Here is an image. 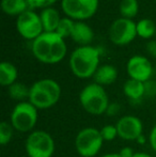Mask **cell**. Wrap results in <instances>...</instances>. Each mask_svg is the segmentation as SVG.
Segmentation results:
<instances>
[{
	"mask_svg": "<svg viewBox=\"0 0 156 157\" xmlns=\"http://www.w3.org/2000/svg\"><path fill=\"white\" fill-rule=\"evenodd\" d=\"M94 82L100 86H109L113 83L118 78V71L111 64H103L100 65L97 71L93 76Z\"/></svg>",
	"mask_w": 156,
	"mask_h": 157,
	"instance_id": "5bb4252c",
	"label": "cell"
},
{
	"mask_svg": "<svg viewBox=\"0 0 156 157\" xmlns=\"http://www.w3.org/2000/svg\"><path fill=\"white\" fill-rule=\"evenodd\" d=\"M121 109V106L118 103H110L106 110V113L108 116H116Z\"/></svg>",
	"mask_w": 156,
	"mask_h": 157,
	"instance_id": "484cf974",
	"label": "cell"
},
{
	"mask_svg": "<svg viewBox=\"0 0 156 157\" xmlns=\"http://www.w3.org/2000/svg\"><path fill=\"white\" fill-rule=\"evenodd\" d=\"M133 157H152L150 154L144 153V152H137L133 155Z\"/></svg>",
	"mask_w": 156,
	"mask_h": 157,
	"instance_id": "4dcf8cb0",
	"label": "cell"
},
{
	"mask_svg": "<svg viewBox=\"0 0 156 157\" xmlns=\"http://www.w3.org/2000/svg\"><path fill=\"white\" fill-rule=\"evenodd\" d=\"M156 33V26L152 19L143 18L137 23V34L142 39H152Z\"/></svg>",
	"mask_w": 156,
	"mask_h": 157,
	"instance_id": "d6986e66",
	"label": "cell"
},
{
	"mask_svg": "<svg viewBox=\"0 0 156 157\" xmlns=\"http://www.w3.org/2000/svg\"><path fill=\"white\" fill-rule=\"evenodd\" d=\"M123 92L127 98L131 101H139L146 95V85L141 81L129 78L123 86Z\"/></svg>",
	"mask_w": 156,
	"mask_h": 157,
	"instance_id": "2e32d148",
	"label": "cell"
},
{
	"mask_svg": "<svg viewBox=\"0 0 156 157\" xmlns=\"http://www.w3.org/2000/svg\"><path fill=\"white\" fill-rule=\"evenodd\" d=\"M71 39L80 46H88L94 39V31L89 25L83 21H75Z\"/></svg>",
	"mask_w": 156,
	"mask_h": 157,
	"instance_id": "4fadbf2b",
	"label": "cell"
},
{
	"mask_svg": "<svg viewBox=\"0 0 156 157\" xmlns=\"http://www.w3.org/2000/svg\"><path fill=\"white\" fill-rule=\"evenodd\" d=\"M38 110L29 101L17 104L11 113V124L14 129L19 132H31L38 122Z\"/></svg>",
	"mask_w": 156,
	"mask_h": 157,
	"instance_id": "52a82bcc",
	"label": "cell"
},
{
	"mask_svg": "<svg viewBox=\"0 0 156 157\" xmlns=\"http://www.w3.org/2000/svg\"><path fill=\"white\" fill-rule=\"evenodd\" d=\"M40 17H41L44 32H56L59 23L61 21L60 14L56 9L51 8V6L44 9L42 10Z\"/></svg>",
	"mask_w": 156,
	"mask_h": 157,
	"instance_id": "9a60e30c",
	"label": "cell"
},
{
	"mask_svg": "<svg viewBox=\"0 0 156 157\" xmlns=\"http://www.w3.org/2000/svg\"><path fill=\"white\" fill-rule=\"evenodd\" d=\"M27 0H2L1 9L9 16H17L21 15L28 10Z\"/></svg>",
	"mask_w": 156,
	"mask_h": 157,
	"instance_id": "ac0fdd59",
	"label": "cell"
},
{
	"mask_svg": "<svg viewBox=\"0 0 156 157\" xmlns=\"http://www.w3.org/2000/svg\"><path fill=\"white\" fill-rule=\"evenodd\" d=\"M79 103L83 110L92 116L106 113L109 106V98L104 87L97 83H89L79 93Z\"/></svg>",
	"mask_w": 156,
	"mask_h": 157,
	"instance_id": "277c9868",
	"label": "cell"
},
{
	"mask_svg": "<svg viewBox=\"0 0 156 157\" xmlns=\"http://www.w3.org/2000/svg\"><path fill=\"white\" fill-rule=\"evenodd\" d=\"M14 127L11 123H8L6 121H2L0 123V144L6 145L12 140Z\"/></svg>",
	"mask_w": 156,
	"mask_h": 157,
	"instance_id": "603a6c76",
	"label": "cell"
},
{
	"mask_svg": "<svg viewBox=\"0 0 156 157\" xmlns=\"http://www.w3.org/2000/svg\"><path fill=\"white\" fill-rule=\"evenodd\" d=\"M100 50L94 46H79L70 57L72 73L80 79L93 77L100 67Z\"/></svg>",
	"mask_w": 156,
	"mask_h": 157,
	"instance_id": "7a4b0ae2",
	"label": "cell"
},
{
	"mask_svg": "<svg viewBox=\"0 0 156 157\" xmlns=\"http://www.w3.org/2000/svg\"><path fill=\"white\" fill-rule=\"evenodd\" d=\"M101 135H102L104 141H112L115 140L117 137H119L118 135V129L116 125H105L103 126L100 129Z\"/></svg>",
	"mask_w": 156,
	"mask_h": 157,
	"instance_id": "cb8c5ba5",
	"label": "cell"
},
{
	"mask_svg": "<svg viewBox=\"0 0 156 157\" xmlns=\"http://www.w3.org/2000/svg\"><path fill=\"white\" fill-rule=\"evenodd\" d=\"M9 95L12 99L17 101H26V98H29L30 88H28L26 85L21 82H15L12 86L9 87Z\"/></svg>",
	"mask_w": 156,
	"mask_h": 157,
	"instance_id": "ffe728a7",
	"label": "cell"
},
{
	"mask_svg": "<svg viewBox=\"0 0 156 157\" xmlns=\"http://www.w3.org/2000/svg\"><path fill=\"white\" fill-rule=\"evenodd\" d=\"M58 0H27L30 9H46L50 8Z\"/></svg>",
	"mask_w": 156,
	"mask_h": 157,
	"instance_id": "d4e9b609",
	"label": "cell"
},
{
	"mask_svg": "<svg viewBox=\"0 0 156 157\" xmlns=\"http://www.w3.org/2000/svg\"><path fill=\"white\" fill-rule=\"evenodd\" d=\"M18 77V71L13 63L3 61L0 63V85L3 87H10L16 82Z\"/></svg>",
	"mask_w": 156,
	"mask_h": 157,
	"instance_id": "e0dca14e",
	"label": "cell"
},
{
	"mask_svg": "<svg viewBox=\"0 0 156 157\" xmlns=\"http://www.w3.org/2000/svg\"><path fill=\"white\" fill-rule=\"evenodd\" d=\"M25 147L28 157H51L55 152V141L45 130H32L26 139Z\"/></svg>",
	"mask_w": 156,
	"mask_h": 157,
	"instance_id": "8992f818",
	"label": "cell"
},
{
	"mask_svg": "<svg viewBox=\"0 0 156 157\" xmlns=\"http://www.w3.org/2000/svg\"><path fill=\"white\" fill-rule=\"evenodd\" d=\"M149 142H150L151 147L156 152V124L153 126V128L150 132V135H149Z\"/></svg>",
	"mask_w": 156,
	"mask_h": 157,
	"instance_id": "4316f807",
	"label": "cell"
},
{
	"mask_svg": "<svg viewBox=\"0 0 156 157\" xmlns=\"http://www.w3.org/2000/svg\"><path fill=\"white\" fill-rule=\"evenodd\" d=\"M27 157H28V156H27Z\"/></svg>",
	"mask_w": 156,
	"mask_h": 157,
	"instance_id": "836d02e7",
	"label": "cell"
},
{
	"mask_svg": "<svg viewBox=\"0 0 156 157\" xmlns=\"http://www.w3.org/2000/svg\"><path fill=\"white\" fill-rule=\"evenodd\" d=\"M137 24L133 19L120 18L111 24L108 31V36L111 43L118 46H124L131 43L137 36Z\"/></svg>",
	"mask_w": 156,
	"mask_h": 157,
	"instance_id": "9c48e42d",
	"label": "cell"
},
{
	"mask_svg": "<svg viewBox=\"0 0 156 157\" xmlns=\"http://www.w3.org/2000/svg\"><path fill=\"white\" fill-rule=\"evenodd\" d=\"M74 24H75V21L73 19L69 18V17H63V18H61L60 23H59L56 33H58L63 39L69 36L71 37L72 31H73V28H74Z\"/></svg>",
	"mask_w": 156,
	"mask_h": 157,
	"instance_id": "7402d4cb",
	"label": "cell"
},
{
	"mask_svg": "<svg viewBox=\"0 0 156 157\" xmlns=\"http://www.w3.org/2000/svg\"><path fill=\"white\" fill-rule=\"evenodd\" d=\"M126 71L131 79L146 82L152 77L153 66L148 58L141 55H136L127 61Z\"/></svg>",
	"mask_w": 156,
	"mask_h": 157,
	"instance_id": "8fae6325",
	"label": "cell"
},
{
	"mask_svg": "<svg viewBox=\"0 0 156 157\" xmlns=\"http://www.w3.org/2000/svg\"><path fill=\"white\" fill-rule=\"evenodd\" d=\"M61 8L67 17L83 21L95 15L98 9V0H62Z\"/></svg>",
	"mask_w": 156,
	"mask_h": 157,
	"instance_id": "ba28073f",
	"label": "cell"
},
{
	"mask_svg": "<svg viewBox=\"0 0 156 157\" xmlns=\"http://www.w3.org/2000/svg\"><path fill=\"white\" fill-rule=\"evenodd\" d=\"M32 54L42 63L57 64L67 56L64 39L56 32H43L32 41Z\"/></svg>",
	"mask_w": 156,
	"mask_h": 157,
	"instance_id": "6da1fadb",
	"label": "cell"
},
{
	"mask_svg": "<svg viewBox=\"0 0 156 157\" xmlns=\"http://www.w3.org/2000/svg\"><path fill=\"white\" fill-rule=\"evenodd\" d=\"M146 52L151 57L156 58V41H149L146 44Z\"/></svg>",
	"mask_w": 156,
	"mask_h": 157,
	"instance_id": "f1b7e54d",
	"label": "cell"
},
{
	"mask_svg": "<svg viewBox=\"0 0 156 157\" xmlns=\"http://www.w3.org/2000/svg\"><path fill=\"white\" fill-rule=\"evenodd\" d=\"M61 97V87L56 80L44 78L36 81L30 87L28 101L38 109L54 107Z\"/></svg>",
	"mask_w": 156,
	"mask_h": 157,
	"instance_id": "3957f363",
	"label": "cell"
},
{
	"mask_svg": "<svg viewBox=\"0 0 156 157\" xmlns=\"http://www.w3.org/2000/svg\"><path fill=\"white\" fill-rule=\"evenodd\" d=\"M119 154L121 155V157H133V155L135 154V152L133 151V149L128 147H125L119 152Z\"/></svg>",
	"mask_w": 156,
	"mask_h": 157,
	"instance_id": "f546056e",
	"label": "cell"
},
{
	"mask_svg": "<svg viewBox=\"0 0 156 157\" xmlns=\"http://www.w3.org/2000/svg\"><path fill=\"white\" fill-rule=\"evenodd\" d=\"M104 143L100 129L86 127L79 130L75 138V149L81 157H94L98 154Z\"/></svg>",
	"mask_w": 156,
	"mask_h": 157,
	"instance_id": "5b68a950",
	"label": "cell"
},
{
	"mask_svg": "<svg viewBox=\"0 0 156 157\" xmlns=\"http://www.w3.org/2000/svg\"><path fill=\"white\" fill-rule=\"evenodd\" d=\"M101 157H121V155L119 153H108V154H105V155H103Z\"/></svg>",
	"mask_w": 156,
	"mask_h": 157,
	"instance_id": "d6a6232c",
	"label": "cell"
},
{
	"mask_svg": "<svg viewBox=\"0 0 156 157\" xmlns=\"http://www.w3.org/2000/svg\"><path fill=\"white\" fill-rule=\"evenodd\" d=\"M144 85H146V94L156 95V82H152L149 80L144 82Z\"/></svg>",
	"mask_w": 156,
	"mask_h": 157,
	"instance_id": "83f0119b",
	"label": "cell"
},
{
	"mask_svg": "<svg viewBox=\"0 0 156 157\" xmlns=\"http://www.w3.org/2000/svg\"><path fill=\"white\" fill-rule=\"evenodd\" d=\"M139 3L138 0H122L120 2V13L124 18L131 19L138 14Z\"/></svg>",
	"mask_w": 156,
	"mask_h": 157,
	"instance_id": "44dd1931",
	"label": "cell"
},
{
	"mask_svg": "<svg viewBox=\"0 0 156 157\" xmlns=\"http://www.w3.org/2000/svg\"><path fill=\"white\" fill-rule=\"evenodd\" d=\"M16 29L24 39L32 41L38 39L44 31L41 17L32 10H27L17 17Z\"/></svg>",
	"mask_w": 156,
	"mask_h": 157,
	"instance_id": "30bf717a",
	"label": "cell"
},
{
	"mask_svg": "<svg viewBox=\"0 0 156 157\" xmlns=\"http://www.w3.org/2000/svg\"><path fill=\"white\" fill-rule=\"evenodd\" d=\"M118 135L121 139L127 141L137 140L143 132V125L139 118L135 116H124L118 120Z\"/></svg>",
	"mask_w": 156,
	"mask_h": 157,
	"instance_id": "7c38bea8",
	"label": "cell"
},
{
	"mask_svg": "<svg viewBox=\"0 0 156 157\" xmlns=\"http://www.w3.org/2000/svg\"><path fill=\"white\" fill-rule=\"evenodd\" d=\"M136 141H137V142L139 143V144H144V143H146V138H144L143 135H141V136H140L139 138H138Z\"/></svg>",
	"mask_w": 156,
	"mask_h": 157,
	"instance_id": "1f68e13d",
	"label": "cell"
}]
</instances>
